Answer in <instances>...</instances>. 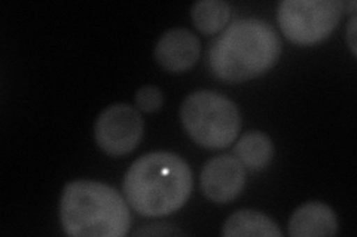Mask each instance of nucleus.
<instances>
[{
    "label": "nucleus",
    "instance_id": "4",
    "mask_svg": "<svg viewBox=\"0 0 357 237\" xmlns=\"http://www.w3.org/2000/svg\"><path fill=\"white\" fill-rule=\"evenodd\" d=\"M186 133L206 149H225L241 129V115L234 101L215 91L201 89L189 94L181 107Z\"/></svg>",
    "mask_w": 357,
    "mask_h": 237
},
{
    "label": "nucleus",
    "instance_id": "1",
    "mask_svg": "<svg viewBox=\"0 0 357 237\" xmlns=\"http://www.w3.org/2000/svg\"><path fill=\"white\" fill-rule=\"evenodd\" d=\"M189 165L170 152L143 154L128 167L124 178L126 200L146 218H161L181 209L192 193Z\"/></svg>",
    "mask_w": 357,
    "mask_h": 237
},
{
    "label": "nucleus",
    "instance_id": "3",
    "mask_svg": "<svg viewBox=\"0 0 357 237\" xmlns=\"http://www.w3.org/2000/svg\"><path fill=\"white\" fill-rule=\"evenodd\" d=\"M60 218L64 233L73 237H122L131 227L128 202L114 187L91 179L66 184Z\"/></svg>",
    "mask_w": 357,
    "mask_h": 237
},
{
    "label": "nucleus",
    "instance_id": "11",
    "mask_svg": "<svg viewBox=\"0 0 357 237\" xmlns=\"http://www.w3.org/2000/svg\"><path fill=\"white\" fill-rule=\"evenodd\" d=\"M234 154L250 171L265 169L274 157V145L271 138L261 131L244 133L234 147Z\"/></svg>",
    "mask_w": 357,
    "mask_h": 237
},
{
    "label": "nucleus",
    "instance_id": "9",
    "mask_svg": "<svg viewBox=\"0 0 357 237\" xmlns=\"http://www.w3.org/2000/svg\"><path fill=\"white\" fill-rule=\"evenodd\" d=\"M337 233V213L326 203L319 200L301 205L289 220V234L292 237H326Z\"/></svg>",
    "mask_w": 357,
    "mask_h": 237
},
{
    "label": "nucleus",
    "instance_id": "7",
    "mask_svg": "<svg viewBox=\"0 0 357 237\" xmlns=\"http://www.w3.org/2000/svg\"><path fill=\"white\" fill-rule=\"evenodd\" d=\"M244 184L245 167L232 154L211 157L201 171V190L211 202H232L238 197Z\"/></svg>",
    "mask_w": 357,
    "mask_h": 237
},
{
    "label": "nucleus",
    "instance_id": "8",
    "mask_svg": "<svg viewBox=\"0 0 357 237\" xmlns=\"http://www.w3.org/2000/svg\"><path fill=\"white\" fill-rule=\"evenodd\" d=\"M201 54L199 39L188 28H170L155 44V60L164 70L183 73L198 61Z\"/></svg>",
    "mask_w": 357,
    "mask_h": 237
},
{
    "label": "nucleus",
    "instance_id": "12",
    "mask_svg": "<svg viewBox=\"0 0 357 237\" xmlns=\"http://www.w3.org/2000/svg\"><path fill=\"white\" fill-rule=\"evenodd\" d=\"M194 26L204 35L225 30L231 19V6L223 0H198L191 8Z\"/></svg>",
    "mask_w": 357,
    "mask_h": 237
},
{
    "label": "nucleus",
    "instance_id": "14",
    "mask_svg": "<svg viewBox=\"0 0 357 237\" xmlns=\"http://www.w3.org/2000/svg\"><path fill=\"white\" fill-rule=\"evenodd\" d=\"M134 236H185V231L173 224H146L132 233Z\"/></svg>",
    "mask_w": 357,
    "mask_h": 237
},
{
    "label": "nucleus",
    "instance_id": "6",
    "mask_svg": "<svg viewBox=\"0 0 357 237\" xmlns=\"http://www.w3.org/2000/svg\"><path fill=\"white\" fill-rule=\"evenodd\" d=\"M144 131L140 111L130 104L116 103L105 108L96 120L94 137L105 153L127 156L139 145Z\"/></svg>",
    "mask_w": 357,
    "mask_h": 237
},
{
    "label": "nucleus",
    "instance_id": "2",
    "mask_svg": "<svg viewBox=\"0 0 357 237\" xmlns=\"http://www.w3.org/2000/svg\"><path fill=\"white\" fill-rule=\"evenodd\" d=\"M282 48V39L270 22L241 18L229 24L211 43L210 72L225 82L249 81L274 67Z\"/></svg>",
    "mask_w": 357,
    "mask_h": 237
},
{
    "label": "nucleus",
    "instance_id": "13",
    "mask_svg": "<svg viewBox=\"0 0 357 237\" xmlns=\"http://www.w3.org/2000/svg\"><path fill=\"white\" fill-rule=\"evenodd\" d=\"M164 97L161 89L153 85H144L136 92V106L144 113H155L162 107Z\"/></svg>",
    "mask_w": 357,
    "mask_h": 237
},
{
    "label": "nucleus",
    "instance_id": "5",
    "mask_svg": "<svg viewBox=\"0 0 357 237\" xmlns=\"http://www.w3.org/2000/svg\"><path fill=\"white\" fill-rule=\"evenodd\" d=\"M342 9L340 0H283L277 8V21L290 42L314 44L338 26Z\"/></svg>",
    "mask_w": 357,
    "mask_h": 237
},
{
    "label": "nucleus",
    "instance_id": "10",
    "mask_svg": "<svg viewBox=\"0 0 357 237\" xmlns=\"http://www.w3.org/2000/svg\"><path fill=\"white\" fill-rule=\"evenodd\" d=\"M222 234L227 237H282L283 231L265 213L252 209H241L234 212L229 218H227L225 224H223Z\"/></svg>",
    "mask_w": 357,
    "mask_h": 237
},
{
    "label": "nucleus",
    "instance_id": "15",
    "mask_svg": "<svg viewBox=\"0 0 357 237\" xmlns=\"http://www.w3.org/2000/svg\"><path fill=\"white\" fill-rule=\"evenodd\" d=\"M356 27H357V17H356V14H353V17H351V19L349 22V26H347V30H345V36H347V43H349V47L351 49V54L354 56L357 55V49H356L357 48Z\"/></svg>",
    "mask_w": 357,
    "mask_h": 237
}]
</instances>
